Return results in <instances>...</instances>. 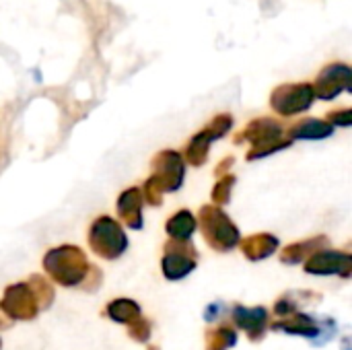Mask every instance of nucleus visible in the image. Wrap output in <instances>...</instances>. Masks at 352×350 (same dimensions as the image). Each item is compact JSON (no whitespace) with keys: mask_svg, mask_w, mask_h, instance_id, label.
Masks as SVG:
<instances>
[{"mask_svg":"<svg viewBox=\"0 0 352 350\" xmlns=\"http://www.w3.org/2000/svg\"><path fill=\"white\" fill-rule=\"evenodd\" d=\"M202 231H204L208 243L219 252L233 250L239 243V231L227 219V215H223L214 206H208L202 210Z\"/></svg>","mask_w":352,"mask_h":350,"instance_id":"2","label":"nucleus"},{"mask_svg":"<svg viewBox=\"0 0 352 350\" xmlns=\"http://www.w3.org/2000/svg\"><path fill=\"white\" fill-rule=\"evenodd\" d=\"M237 342V334L231 328H217L208 332L206 350H227Z\"/></svg>","mask_w":352,"mask_h":350,"instance_id":"16","label":"nucleus"},{"mask_svg":"<svg viewBox=\"0 0 352 350\" xmlns=\"http://www.w3.org/2000/svg\"><path fill=\"white\" fill-rule=\"evenodd\" d=\"M107 316L118 324H130L140 318V307L130 299H116L107 305Z\"/></svg>","mask_w":352,"mask_h":350,"instance_id":"13","label":"nucleus"},{"mask_svg":"<svg viewBox=\"0 0 352 350\" xmlns=\"http://www.w3.org/2000/svg\"><path fill=\"white\" fill-rule=\"evenodd\" d=\"M194 229H196V221H194V217H192L190 212H186V210L177 212V215L167 223V233H169L173 239H177V241H188V239L192 237Z\"/></svg>","mask_w":352,"mask_h":350,"instance_id":"14","label":"nucleus"},{"mask_svg":"<svg viewBox=\"0 0 352 350\" xmlns=\"http://www.w3.org/2000/svg\"><path fill=\"white\" fill-rule=\"evenodd\" d=\"M43 266L50 272V276L64 287L78 285L89 272V264L85 260V254L78 248H68V245L52 250L45 256Z\"/></svg>","mask_w":352,"mask_h":350,"instance_id":"1","label":"nucleus"},{"mask_svg":"<svg viewBox=\"0 0 352 350\" xmlns=\"http://www.w3.org/2000/svg\"><path fill=\"white\" fill-rule=\"evenodd\" d=\"M89 239H91V248L95 250V254L107 260H116L118 256H122L128 245V239L122 227L113 219H107V217L95 221Z\"/></svg>","mask_w":352,"mask_h":350,"instance_id":"3","label":"nucleus"},{"mask_svg":"<svg viewBox=\"0 0 352 350\" xmlns=\"http://www.w3.org/2000/svg\"><path fill=\"white\" fill-rule=\"evenodd\" d=\"M128 332H130L132 338H136V340H140V342H146L148 336H151V324H148L146 320L136 318L134 322L128 324Z\"/></svg>","mask_w":352,"mask_h":350,"instance_id":"17","label":"nucleus"},{"mask_svg":"<svg viewBox=\"0 0 352 350\" xmlns=\"http://www.w3.org/2000/svg\"><path fill=\"white\" fill-rule=\"evenodd\" d=\"M330 134H332V126L326 122H320V120H309L293 130L295 138H324Z\"/></svg>","mask_w":352,"mask_h":350,"instance_id":"15","label":"nucleus"},{"mask_svg":"<svg viewBox=\"0 0 352 350\" xmlns=\"http://www.w3.org/2000/svg\"><path fill=\"white\" fill-rule=\"evenodd\" d=\"M351 83V70L344 64H336V66H328V70L320 76L318 80V95L324 99H332L336 95H340Z\"/></svg>","mask_w":352,"mask_h":350,"instance_id":"8","label":"nucleus"},{"mask_svg":"<svg viewBox=\"0 0 352 350\" xmlns=\"http://www.w3.org/2000/svg\"><path fill=\"white\" fill-rule=\"evenodd\" d=\"M118 208H120V215L124 217V221L132 229H140L142 227V219H140V194H138V190H128L124 196H120Z\"/></svg>","mask_w":352,"mask_h":350,"instance_id":"11","label":"nucleus"},{"mask_svg":"<svg viewBox=\"0 0 352 350\" xmlns=\"http://www.w3.org/2000/svg\"><path fill=\"white\" fill-rule=\"evenodd\" d=\"M233 320L235 324L248 332V336L252 340H260L268 328V311L264 307H241L237 305L233 311Z\"/></svg>","mask_w":352,"mask_h":350,"instance_id":"7","label":"nucleus"},{"mask_svg":"<svg viewBox=\"0 0 352 350\" xmlns=\"http://www.w3.org/2000/svg\"><path fill=\"white\" fill-rule=\"evenodd\" d=\"M352 260L349 254L342 252H318L305 262V272L309 274H340V276H351Z\"/></svg>","mask_w":352,"mask_h":350,"instance_id":"6","label":"nucleus"},{"mask_svg":"<svg viewBox=\"0 0 352 350\" xmlns=\"http://www.w3.org/2000/svg\"><path fill=\"white\" fill-rule=\"evenodd\" d=\"M314 101V89L309 85H297V87H280L274 97L272 105L278 113L291 116L305 111Z\"/></svg>","mask_w":352,"mask_h":350,"instance_id":"5","label":"nucleus"},{"mask_svg":"<svg viewBox=\"0 0 352 350\" xmlns=\"http://www.w3.org/2000/svg\"><path fill=\"white\" fill-rule=\"evenodd\" d=\"M196 268V256H188L182 250H169L163 258V272L169 281H179Z\"/></svg>","mask_w":352,"mask_h":350,"instance_id":"9","label":"nucleus"},{"mask_svg":"<svg viewBox=\"0 0 352 350\" xmlns=\"http://www.w3.org/2000/svg\"><path fill=\"white\" fill-rule=\"evenodd\" d=\"M274 330H283L287 334H297V336H305V338H316L320 334V326L303 314H291L285 322H278L272 326Z\"/></svg>","mask_w":352,"mask_h":350,"instance_id":"10","label":"nucleus"},{"mask_svg":"<svg viewBox=\"0 0 352 350\" xmlns=\"http://www.w3.org/2000/svg\"><path fill=\"white\" fill-rule=\"evenodd\" d=\"M278 248V239L272 235H258V237H250L243 243V252L250 260H264L266 256H270L274 250Z\"/></svg>","mask_w":352,"mask_h":350,"instance_id":"12","label":"nucleus"},{"mask_svg":"<svg viewBox=\"0 0 352 350\" xmlns=\"http://www.w3.org/2000/svg\"><path fill=\"white\" fill-rule=\"evenodd\" d=\"M2 309L12 320H33L39 311L35 293L31 285H12L6 289L2 299Z\"/></svg>","mask_w":352,"mask_h":350,"instance_id":"4","label":"nucleus"}]
</instances>
